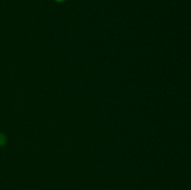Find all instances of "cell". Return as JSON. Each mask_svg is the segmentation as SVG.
Returning <instances> with one entry per match:
<instances>
[{"label": "cell", "instance_id": "obj_2", "mask_svg": "<svg viewBox=\"0 0 191 190\" xmlns=\"http://www.w3.org/2000/svg\"><path fill=\"white\" fill-rule=\"evenodd\" d=\"M57 1H63V0H57Z\"/></svg>", "mask_w": 191, "mask_h": 190}, {"label": "cell", "instance_id": "obj_1", "mask_svg": "<svg viewBox=\"0 0 191 190\" xmlns=\"http://www.w3.org/2000/svg\"><path fill=\"white\" fill-rule=\"evenodd\" d=\"M7 142V139H6V136L4 134H0V145H4Z\"/></svg>", "mask_w": 191, "mask_h": 190}]
</instances>
